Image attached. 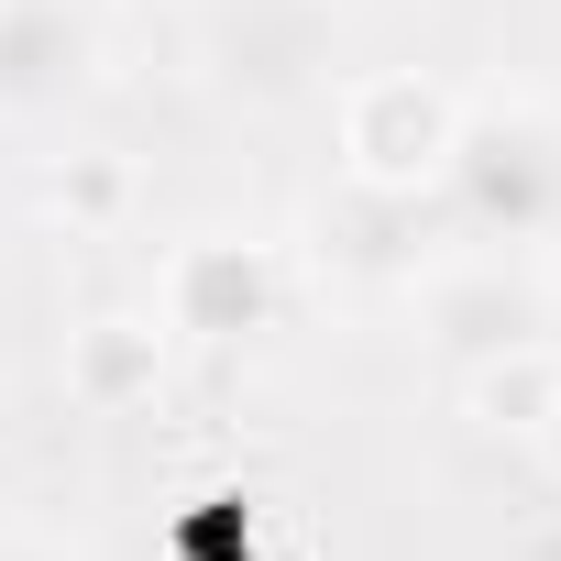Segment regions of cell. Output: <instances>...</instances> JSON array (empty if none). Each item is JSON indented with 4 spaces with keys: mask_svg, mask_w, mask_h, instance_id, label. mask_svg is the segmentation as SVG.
Segmentation results:
<instances>
[{
    "mask_svg": "<svg viewBox=\"0 0 561 561\" xmlns=\"http://www.w3.org/2000/svg\"><path fill=\"white\" fill-rule=\"evenodd\" d=\"M451 133H462V100L440 78H419V67H375V78L342 89V165H353V187L430 198L440 165H451Z\"/></svg>",
    "mask_w": 561,
    "mask_h": 561,
    "instance_id": "7a4b0ae2",
    "label": "cell"
},
{
    "mask_svg": "<svg viewBox=\"0 0 561 561\" xmlns=\"http://www.w3.org/2000/svg\"><path fill=\"white\" fill-rule=\"evenodd\" d=\"M0 561H67L56 539H34V528H0Z\"/></svg>",
    "mask_w": 561,
    "mask_h": 561,
    "instance_id": "30bf717a",
    "label": "cell"
},
{
    "mask_svg": "<svg viewBox=\"0 0 561 561\" xmlns=\"http://www.w3.org/2000/svg\"><path fill=\"white\" fill-rule=\"evenodd\" d=\"M539 451H550V473H561V397H550V419H539Z\"/></svg>",
    "mask_w": 561,
    "mask_h": 561,
    "instance_id": "8fae6325",
    "label": "cell"
},
{
    "mask_svg": "<svg viewBox=\"0 0 561 561\" xmlns=\"http://www.w3.org/2000/svg\"><path fill=\"white\" fill-rule=\"evenodd\" d=\"M56 198H67L78 220H100V209L122 198V165H78V176H56Z\"/></svg>",
    "mask_w": 561,
    "mask_h": 561,
    "instance_id": "9c48e42d",
    "label": "cell"
},
{
    "mask_svg": "<svg viewBox=\"0 0 561 561\" xmlns=\"http://www.w3.org/2000/svg\"><path fill=\"white\" fill-rule=\"evenodd\" d=\"M100 67V34L78 0H0V111H56Z\"/></svg>",
    "mask_w": 561,
    "mask_h": 561,
    "instance_id": "5b68a950",
    "label": "cell"
},
{
    "mask_svg": "<svg viewBox=\"0 0 561 561\" xmlns=\"http://www.w3.org/2000/svg\"><path fill=\"white\" fill-rule=\"evenodd\" d=\"M462 386H473V419H484V430H517V440H539V419H550V397H561V364H550V342H528V353H495V364H473Z\"/></svg>",
    "mask_w": 561,
    "mask_h": 561,
    "instance_id": "ba28073f",
    "label": "cell"
},
{
    "mask_svg": "<svg viewBox=\"0 0 561 561\" xmlns=\"http://www.w3.org/2000/svg\"><path fill=\"white\" fill-rule=\"evenodd\" d=\"M320 264H353V275H408V287H419V198L408 187H353V198H331L320 220Z\"/></svg>",
    "mask_w": 561,
    "mask_h": 561,
    "instance_id": "8992f818",
    "label": "cell"
},
{
    "mask_svg": "<svg viewBox=\"0 0 561 561\" xmlns=\"http://www.w3.org/2000/svg\"><path fill=\"white\" fill-rule=\"evenodd\" d=\"M154 375H165V331L154 320H89L78 353H67V386L89 408H133V397H154Z\"/></svg>",
    "mask_w": 561,
    "mask_h": 561,
    "instance_id": "52a82bcc",
    "label": "cell"
},
{
    "mask_svg": "<svg viewBox=\"0 0 561 561\" xmlns=\"http://www.w3.org/2000/svg\"><path fill=\"white\" fill-rule=\"evenodd\" d=\"M430 198L451 209L462 242H495V253L561 242V111L550 100H462V133H451V165Z\"/></svg>",
    "mask_w": 561,
    "mask_h": 561,
    "instance_id": "6da1fadb",
    "label": "cell"
},
{
    "mask_svg": "<svg viewBox=\"0 0 561 561\" xmlns=\"http://www.w3.org/2000/svg\"><path fill=\"white\" fill-rule=\"evenodd\" d=\"M287 275H275V242H242V231H198L165 253V331L187 342H242L275 320Z\"/></svg>",
    "mask_w": 561,
    "mask_h": 561,
    "instance_id": "277c9868",
    "label": "cell"
},
{
    "mask_svg": "<svg viewBox=\"0 0 561 561\" xmlns=\"http://www.w3.org/2000/svg\"><path fill=\"white\" fill-rule=\"evenodd\" d=\"M419 331L440 364H495V353H528L550 342V298H539V275H517L506 253H473V264H430L419 275Z\"/></svg>",
    "mask_w": 561,
    "mask_h": 561,
    "instance_id": "3957f363",
    "label": "cell"
}]
</instances>
